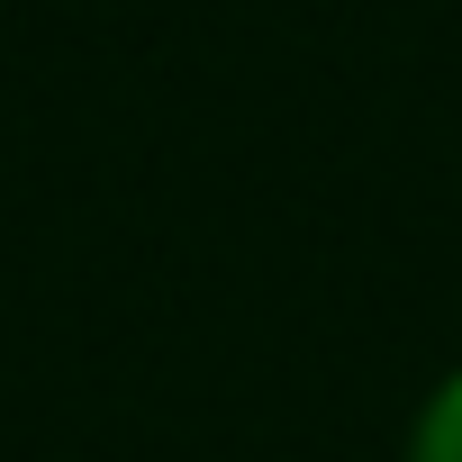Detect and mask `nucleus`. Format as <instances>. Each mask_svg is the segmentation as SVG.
<instances>
[{"label": "nucleus", "mask_w": 462, "mask_h": 462, "mask_svg": "<svg viewBox=\"0 0 462 462\" xmlns=\"http://www.w3.org/2000/svg\"><path fill=\"white\" fill-rule=\"evenodd\" d=\"M408 462H462V372H444L408 426Z\"/></svg>", "instance_id": "1"}]
</instances>
